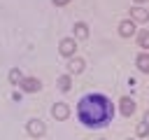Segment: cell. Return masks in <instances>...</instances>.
Masks as SVG:
<instances>
[{"label":"cell","instance_id":"3957f363","mask_svg":"<svg viewBox=\"0 0 149 140\" xmlns=\"http://www.w3.org/2000/svg\"><path fill=\"white\" fill-rule=\"evenodd\" d=\"M26 131H28V135H33V138H42L44 131H47V126H44L42 119H30V121L26 124Z\"/></svg>","mask_w":149,"mask_h":140},{"label":"cell","instance_id":"8992f818","mask_svg":"<svg viewBox=\"0 0 149 140\" xmlns=\"http://www.w3.org/2000/svg\"><path fill=\"white\" fill-rule=\"evenodd\" d=\"M135 107H137V105H135V100H133V98H128V96H123V98L119 100V110H121V114H123V117H133V114H135Z\"/></svg>","mask_w":149,"mask_h":140},{"label":"cell","instance_id":"ac0fdd59","mask_svg":"<svg viewBox=\"0 0 149 140\" xmlns=\"http://www.w3.org/2000/svg\"><path fill=\"white\" fill-rule=\"evenodd\" d=\"M135 2H137V5H142V2H147V0H135Z\"/></svg>","mask_w":149,"mask_h":140},{"label":"cell","instance_id":"9a60e30c","mask_svg":"<svg viewBox=\"0 0 149 140\" xmlns=\"http://www.w3.org/2000/svg\"><path fill=\"white\" fill-rule=\"evenodd\" d=\"M135 133H137V138H144V135L149 133V124H147V121H140L137 128H135Z\"/></svg>","mask_w":149,"mask_h":140},{"label":"cell","instance_id":"7a4b0ae2","mask_svg":"<svg viewBox=\"0 0 149 140\" xmlns=\"http://www.w3.org/2000/svg\"><path fill=\"white\" fill-rule=\"evenodd\" d=\"M58 51H61L65 58H72L74 51H77V40H74V37H63L61 44H58Z\"/></svg>","mask_w":149,"mask_h":140},{"label":"cell","instance_id":"6da1fadb","mask_svg":"<svg viewBox=\"0 0 149 140\" xmlns=\"http://www.w3.org/2000/svg\"><path fill=\"white\" fill-rule=\"evenodd\" d=\"M114 119V105L105 93H86L77 103V121L86 128H105Z\"/></svg>","mask_w":149,"mask_h":140},{"label":"cell","instance_id":"5bb4252c","mask_svg":"<svg viewBox=\"0 0 149 140\" xmlns=\"http://www.w3.org/2000/svg\"><path fill=\"white\" fill-rule=\"evenodd\" d=\"M23 79H26V77H23V72H21L19 68H12V70H9V84L19 86V84H21Z\"/></svg>","mask_w":149,"mask_h":140},{"label":"cell","instance_id":"30bf717a","mask_svg":"<svg viewBox=\"0 0 149 140\" xmlns=\"http://www.w3.org/2000/svg\"><path fill=\"white\" fill-rule=\"evenodd\" d=\"M135 65H137V70H140V72L149 75V51H142V54H137V58H135Z\"/></svg>","mask_w":149,"mask_h":140},{"label":"cell","instance_id":"4fadbf2b","mask_svg":"<svg viewBox=\"0 0 149 140\" xmlns=\"http://www.w3.org/2000/svg\"><path fill=\"white\" fill-rule=\"evenodd\" d=\"M74 37H79V40H86L88 37V26L84 21H77L74 23Z\"/></svg>","mask_w":149,"mask_h":140},{"label":"cell","instance_id":"ffe728a7","mask_svg":"<svg viewBox=\"0 0 149 140\" xmlns=\"http://www.w3.org/2000/svg\"><path fill=\"white\" fill-rule=\"evenodd\" d=\"M128 140H135V138H128Z\"/></svg>","mask_w":149,"mask_h":140},{"label":"cell","instance_id":"5b68a950","mask_svg":"<svg viewBox=\"0 0 149 140\" xmlns=\"http://www.w3.org/2000/svg\"><path fill=\"white\" fill-rule=\"evenodd\" d=\"M135 33H137V26H135L133 19H123V21L119 23V35H121V37H133Z\"/></svg>","mask_w":149,"mask_h":140},{"label":"cell","instance_id":"ba28073f","mask_svg":"<svg viewBox=\"0 0 149 140\" xmlns=\"http://www.w3.org/2000/svg\"><path fill=\"white\" fill-rule=\"evenodd\" d=\"M130 19H133L135 23H144V21H149V12L142 9L140 5H135V7L130 9Z\"/></svg>","mask_w":149,"mask_h":140},{"label":"cell","instance_id":"d6986e66","mask_svg":"<svg viewBox=\"0 0 149 140\" xmlns=\"http://www.w3.org/2000/svg\"><path fill=\"white\" fill-rule=\"evenodd\" d=\"M98 140H107V138H98Z\"/></svg>","mask_w":149,"mask_h":140},{"label":"cell","instance_id":"8fae6325","mask_svg":"<svg viewBox=\"0 0 149 140\" xmlns=\"http://www.w3.org/2000/svg\"><path fill=\"white\" fill-rule=\"evenodd\" d=\"M137 47H140L142 51H149V30H147V28L137 30Z\"/></svg>","mask_w":149,"mask_h":140},{"label":"cell","instance_id":"9c48e42d","mask_svg":"<svg viewBox=\"0 0 149 140\" xmlns=\"http://www.w3.org/2000/svg\"><path fill=\"white\" fill-rule=\"evenodd\" d=\"M84 65H86V63H84L81 58H77V56H72V58L68 61V65H65V68H68V75H79V72L84 70Z\"/></svg>","mask_w":149,"mask_h":140},{"label":"cell","instance_id":"277c9868","mask_svg":"<svg viewBox=\"0 0 149 140\" xmlns=\"http://www.w3.org/2000/svg\"><path fill=\"white\" fill-rule=\"evenodd\" d=\"M19 89L26 91V93H37V91L42 89V82H40L37 77H26V79L19 84Z\"/></svg>","mask_w":149,"mask_h":140},{"label":"cell","instance_id":"e0dca14e","mask_svg":"<svg viewBox=\"0 0 149 140\" xmlns=\"http://www.w3.org/2000/svg\"><path fill=\"white\" fill-rule=\"evenodd\" d=\"M142 121H147V124H149V110L144 112V117H142Z\"/></svg>","mask_w":149,"mask_h":140},{"label":"cell","instance_id":"52a82bcc","mask_svg":"<svg viewBox=\"0 0 149 140\" xmlns=\"http://www.w3.org/2000/svg\"><path fill=\"white\" fill-rule=\"evenodd\" d=\"M51 117H54L56 121H63V119L70 117V107H68L65 103H56V105L51 107Z\"/></svg>","mask_w":149,"mask_h":140},{"label":"cell","instance_id":"7c38bea8","mask_svg":"<svg viewBox=\"0 0 149 140\" xmlns=\"http://www.w3.org/2000/svg\"><path fill=\"white\" fill-rule=\"evenodd\" d=\"M56 86L61 89V91H70V86H72V75H61L58 79H56Z\"/></svg>","mask_w":149,"mask_h":140},{"label":"cell","instance_id":"2e32d148","mask_svg":"<svg viewBox=\"0 0 149 140\" xmlns=\"http://www.w3.org/2000/svg\"><path fill=\"white\" fill-rule=\"evenodd\" d=\"M56 7H63V5H68V2H72V0H51Z\"/></svg>","mask_w":149,"mask_h":140}]
</instances>
